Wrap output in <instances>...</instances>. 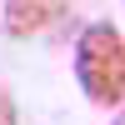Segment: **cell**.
Segmentation results:
<instances>
[{"label":"cell","mask_w":125,"mask_h":125,"mask_svg":"<svg viewBox=\"0 0 125 125\" xmlns=\"http://www.w3.org/2000/svg\"><path fill=\"white\" fill-rule=\"evenodd\" d=\"M120 105H125V100H120Z\"/></svg>","instance_id":"cell-4"},{"label":"cell","mask_w":125,"mask_h":125,"mask_svg":"<svg viewBox=\"0 0 125 125\" xmlns=\"http://www.w3.org/2000/svg\"><path fill=\"white\" fill-rule=\"evenodd\" d=\"M75 80L95 105H120L125 100V35L110 20L80 30L75 40Z\"/></svg>","instance_id":"cell-1"},{"label":"cell","mask_w":125,"mask_h":125,"mask_svg":"<svg viewBox=\"0 0 125 125\" xmlns=\"http://www.w3.org/2000/svg\"><path fill=\"white\" fill-rule=\"evenodd\" d=\"M70 0H0V20H5V35L10 40H30V35H45L60 15H65Z\"/></svg>","instance_id":"cell-2"},{"label":"cell","mask_w":125,"mask_h":125,"mask_svg":"<svg viewBox=\"0 0 125 125\" xmlns=\"http://www.w3.org/2000/svg\"><path fill=\"white\" fill-rule=\"evenodd\" d=\"M0 125H20V120H15V100H10L5 80H0Z\"/></svg>","instance_id":"cell-3"}]
</instances>
